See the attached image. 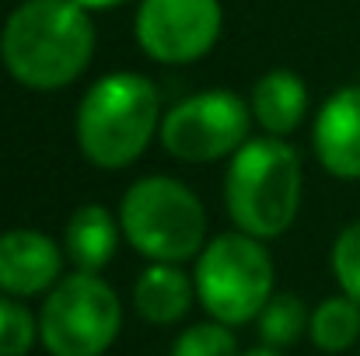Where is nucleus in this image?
I'll return each instance as SVG.
<instances>
[{
    "label": "nucleus",
    "instance_id": "1",
    "mask_svg": "<svg viewBox=\"0 0 360 356\" xmlns=\"http://www.w3.org/2000/svg\"><path fill=\"white\" fill-rule=\"evenodd\" d=\"M95 53V25L77 0H25L0 32L7 74L32 91L74 84Z\"/></svg>",
    "mask_w": 360,
    "mask_h": 356
},
{
    "label": "nucleus",
    "instance_id": "2",
    "mask_svg": "<svg viewBox=\"0 0 360 356\" xmlns=\"http://www.w3.org/2000/svg\"><path fill=\"white\" fill-rule=\"evenodd\" d=\"M224 203L241 235L280 237L301 206V157L280 136L248 140L224 178Z\"/></svg>",
    "mask_w": 360,
    "mask_h": 356
},
{
    "label": "nucleus",
    "instance_id": "3",
    "mask_svg": "<svg viewBox=\"0 0 360 356\" xmlns=\"http://www.w3.org/2000/svg\"><path fill=\"white\" fill-rule=\"evenodd\" d=\"M158 116L161 98L143 74H109L88 88L77 109L81 154L105 171L126 168L147 150Z\"/></svg>",
    "mask_w": 360,
    "mask_h": 356
},
{
    "label": "nucleus",
    "instance_id": "4",
    "mask_svg": "<svg viewBox=\"0 0 360 356\" xmlns=\"http://www.w3.org/2000/svg\"><path fill=\"white\" fill-rule=\"evenodd\" d=\"M122 237L150 262L179 265L193 258L207 237V213L193 189L175 178L150 175L126 189L120 206Z\"/></svg>",
    "mask_w": 360,
    "mask_h": 356
},
{
    "label": "nucleus",
    "instance_id": "5",
    "mask_svg": "<svg viewBox=\"0 0 360 356\" xmlns=\"http://www.w3.org/2000/svg\"><path fill=\"white\" fill-rule=\"evenodd\" d=\"M196 294L221 325H245L273 297V258L248 235H221L200 251Z\"/></svg>",
    "mask_w": 360,
    "mask_h": 356
},
{
    "label": "nucleus",
    "instance_id": "6",
    "mask_svg": "<svg viewBox=\"0 0 360 356\" xmlns=\"http://www.w3.org/2000/svg\"><path fill=\"white\" fill-rule=\"evenodd\" d=\"M122 308L98 272L63 276L42 304L39 339L53 356H102L120 336Z\"/></svg>",
    "mask_w": 360,
    "mask_h": 356
},
{
    "label": "nucleus",
    "instance_id": "7",
    "mask_svg": "<svg viewBox=\"0 0 360 356\" xmlns=\"http://www.w3.org/2000/svg\"><path fill=\"white\" fill-rule=\"evenodd\" d=\"M252 109L231 91H203L161 119V143L179 161H221L248 143Z\"/></svg>",
    "mask_w": 360,
    "mask_h": 356
},
{
    "label": "nucleus",
    "instance_id": "8",
    "mask_svg": "<svg viewBox=\"0 0 360 356\" xmlns=\"http://www.w3.org/2000/svg\"><path fill=\"white\" fill-rule=\"evenodd\" d=\"M221 35L217 0H143L136 11V42L158 63H193Z\"/></svg>",
    "mask_w": 360,
    "mask_h": 356
},
{
    "label": "nucleus",
    "instance_id": "9",
    "mask_svg": "<svg viewBox=\"0 0 360 356\" xmlns=\"http://www.w3.org/2000/svg\"><path fill=\"white\" fill-rule=\"evenodd\" d=\"M60 244L42 231L14 228L0 235V294L35 297L60 283Z\"/></svg>",
    "mask_w": 360,
    "mask_h": 356
},
{
    "label": "nucleus",
    "instance_id": "10",
    "mask_svg": "<svg viewBox=\"0 0 360 356\" xmlns=\"http://www.w3.org/2000/svg\"><path fill=\"white\" fill-rule=\"evenodd\" d=\"M315 154L336 178H360V84L326 98L315 119Z\"/></svg>",
    "mask_w": 360,
    "mask_h": 356
},
{
    "label": "nucleus",
    "instance_id": "11",
    "mask_svg": "<svg viewBox=\"0 0 360 356\" xmlns=\"http://www.w3.org/2000/svg\"><path fill=\"white\" fill-rule=\"evenodd\" d=\"M308 112V88L294 70H269L252 88V116L269 136H287Z\"/></svg>",
    "mask_w": 360,
    "mask_h": 356
},
{
    "label": "nucleus",
    "instance_id": "12",
    "mask_svg": "<svg viewBox=\"0 0 360 356\" xmlns=\"http://www.w3.org/2000/svg\"><path fill=\"white\" fill-rule=\"evenodd\" d=\"M193 290H196V283H189V276L179 265L154 262L150 269L140 272V279L133 286V304H136V315L143 322H150V325H175L189 311Z\"/></svg>",
    "mask_w": 360,
    "mask_h": 356
},
{
    "label": "nucleus",
    "instance_id": "13",
    "mask_svg": "<svg viewBox=\"0 0 360 356\" xmlns=\"http://www.w3.org/2000/svg\"><path fill=\"white\" fill-rule=\"evenodd\" d=\"M116 241H120L116 217H112L105 206L88 203V206H81V210L67 220L63 251H67V258L77 265V272H98V269H105V265L112 262Z\"/></svg>",
    "mask_w": 360,
    "mask_h": 356
},
{
    "label": "nucleus",
    "instance_id": "14",
    "mask_svg": "<svg viewBox=\"0 0 360 356\" xmlns=\"http://www.w3.org/2000/svg\"><path fill=\"white\" fill-rule=\"evenodd\" d=\"M311 343L322 353H343L360 339V304L343 297H329L315 308L311 325H308Z\"/></svg>",
    "mask_w": 360,
    "mask_h": 356
},
{
    "label": "nucleus",
    "instance_id": "15",
    "mask_svg": "<svg viewBox=\"0 0 360 356\" xmlns=\"http://www.w3.org/2000/svg\"><path fill=\"white\" fill-rule=\"evenodd\" d=\"M255 322H259L262 343L269 350H283V346H294L304 336V329L311 325V315H308V308L297 294H273Z\"/></svg>",
    "mask_w": 360,
    "mask_h": 356
},
{
    "label": "nucleus",
    "instance_id": "16",
    "mask_svg": "<svg viewBox=\"0 0 360 356\" xmlns=\"http://www.w3.org/2000/svg\"><path fill=\"white\" fill-rule=\"evenodd\" d=\"M39 325L32 311L7 294H0V356H25L35 346Z\"/></svg>",
    "mask_w": 360,
    "mask_h": 356
},
{
    "label": "nucleus",
    "instance_id": "17",
    "mask_svg": "<svg viewBox=\"0 0 360 356\" xmlns=\"http://www.w3.org/2000/svg\"><path fill=\"white\" fill-rule=\"evenodd\" d=\"M172 356H238V343H235V336H231L228 325L203 322V325L186 329L175 339Z\"/></svg>",
    "mask_w": 360,
    "mask_h": 356
},
{
    "label": "nucleus",
    "instance_id": "18",
    "mask_svg": "<svg viewBox=\"0 0 360 356\" xmlns=\"http://www.w3.org/2000/svg\"><path fill=\"white\" fill-rule=\"evenodd\" d=\"M333 272L343 286V294L360 304V220L350 224L333 244Z\"/></svg>",
    "mask_w": 360,
    "mask_h": 356
},
{
    "label": "nucleus",
    "instance_id": "19",
    "mask_svg": "<svg viewBox=\"0 0 360 356\" xmlns=\"http://www.w3.org/2000/svg\"><path fill=\"white\" fill-rule=\"evenodd\" d=\"M81 7H91V11H105V7H116L122 0H77Z\"/></svg>",
    "mask_w": 360,
    "mask_h": 356
},
{
    "label": "nucleus",
    "instance_id": "20",
    "mask_svg": "<svg viewBox=\"0 0 360 356\" xmlns=\"http://www.w3.org/2000/svg\"><path fill=\"white\" fill-rule=\"evenodd\" d=\"M245 356H280V353L269 350V346H262V350H252V353H245Z\"/></svg>",
    "mask_w": 360,
    "mask_h": 356
}]
</instances>
